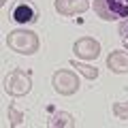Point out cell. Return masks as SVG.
<instances>
[{"mask_svg":"<svg viewBox=\"0 0 128 128\" xmlns=\"http://www.w3.org/2000/svg\"><path fill=\"white\" fill-rule=\"evenodd\" d=\"M113 113L120 120H128V102H115L113 105Z\"/></svg>","mask_w":128,"mask_h":128,"instance_id":"obj_12","label":"cell"},{"mask_svg":"<svg viewBox=\"0 0 128 128\" xmlns=\"http://www.w3.org/2000/svg\"><path fill=\"white\" fill-rule=\"evenodd\" d=\"M6 45H9V49L17 51V54L32 56L38 51V36L32 30H13L6 36Z\"/></svg>","mask_w":128,"mask_h":128,"instance_id":"obj_1","label":"cell"},{"mask_svg":"<svg viewBox=\"0 0 128 128\" xmlns=\"http://www.w3.org/2000/svg\"><path fill=\"white\" fill-rule=\"evenodd\" d=\"M73 49H75V54H77V58L96 60L100 56V43L96 41V38H92V36H83V38H79V41H75Z\"/></svg>","mask_w":128,"mask_h":128,"instance_id":"obj_6","label":"cell"},{"mask_svg":"<svg viewBox=\"0 0 128 128\" xmlns=\"http://www.w3.org/2000/svg\"><path fill=\"white\" fill-rule=\"evenodd\" d=\"M120 38H122V43L128 49V17L122 19V24H120Z\"/></svg>","mask_w":128,"mask_h":128,"instance_id":"obj_13","label":"cell"},{"mask_svg":"<svg viewBox=\"0 0 128 128\" xmlns=\"http://www.w3.org/2000/svg\"><path fill=\"white\" fill-rule=\"evenodd\" d=\"M9 120H11L13 126H22V124H24V113L17 111L15 107H9Z\"/></svg>","mask_w":128,"mask_h":128,"instance_id":"obj_11","label":"cell"},{"mask_svg":"<svg viewBox=\"0 0 128 128\" xmlns=\"http://www.w3.org/2000/svg\"><path fill=\"white\" fill-rule=\"evenodd\" d=\"M11 19L19 26H30L38 22V9L32 0H17L11 9Z\"/></svg>","mask_w":128,"mask_h":128,"instance_id":"obj_4","label":"cell"},{"mask_svg":"<svg viewBox=\"0 0 128 128\" xmlns=\"http://www.w3.org/2000/svg\"><path fill=\"white\" fill-rule=\"evenodd\" d=\"M51 83H54V90L62 96H70L79 90V79L73 70H56Z\"/></svg>","mask_w":128,"mask_h":128,"instance_id":"obj_5","label":"cell"},{"mask_svg":"<svg viewBox=\"0 0 128 128\" xmlns=\"http://www.w3.org/2000/svg\"><path fill=\"white\" fill-rule=\"evenodd\" d=\"M94 11L105 22L126 19L128 17V0H94Z\"/></svg>","mask_w":128,"mask_h":128,"instance_id":"obj_2","label":"cell"},{"mask_svg":"<svg viewBox=\"0 0 128 128\" xmlns=\"http://www.w3.org/2000/svg\"><path fill=\"white\" fill-rule=\"evenodd\" d=\"M4 90L11 96H24L32 90V75L24 68H15L6 75L4 79Z\"/></svg>","mask_w":128,"mask_h":128,"instance_id":"obj_3","label":"cell"},{"mask_svg":"<svg viewBox=\"0 0 128 128\" xmlns=\"http://www.w3.org/2000/svg\"><path fill=\"white\" fill-rule=\"evenodd\" d=\"M70 66L77 68L79 73H81L83 77H88V79H96L98 77V68H94V66H90V64H81V62H77V60H70Z\"/></svg>","mask_w":128,"mask_h":128,"instance_id":"obj_10","label":"cell"},{"mask_svg":"<svg viewBox=\"0 0 128 128\" xmlns=\"http://www.w3.org/2000/svg\"><path fill=\"white\" fill-rule=\"evenodd\" d=\"M90 2L88 0H56V11L60 15H77L88 11Z\"/></svg>","mask_w":128,"mask_h":128,"instance_id":"obj_7","label":"cell"},{"mask_svg":"<svg viewBox=\"0 0 128 128\" xmlns=\"http://www.w3.org/2000/svg\"><path fill=\"white\" fill-rule=\"evenodd\" d=\"M49 126L51 128H58V126H64V128H70L75 126V120L70 113H64V111H58V113H54L49 118Z\"/></svg>","mask_w":128,"mask_h":128,"instance_id":"obj_9","label":"cell"},{"mask_svg":"<svg viewBox=\"0 0 128 128\" xmlns=\"http://www.w3.org/2000/svg\"><path fill=\"white\" fill-rule=\"evenodd\" d=\"M107 68L111 70V73H128V51H111L109 56H107Z\"/></svg>","mask_w":128,"mask_h":128,"instance_id":"obj_8","label":"cell"}]
</instances>
